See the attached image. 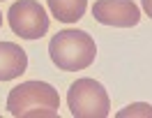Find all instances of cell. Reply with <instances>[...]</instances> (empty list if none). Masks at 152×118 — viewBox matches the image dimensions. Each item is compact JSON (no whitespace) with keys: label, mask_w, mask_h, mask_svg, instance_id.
<instances>
[{"label":"cell","mask_w":152,"mask_h":118,"mask_svg":"<svg viewBox=\"0 0 152 118\" xmlns=\"http://www.w3.org/2000/svg\"><path fill=\"white\" fill-rule=\"evenodd\" d=\"M48 53L58 69L62 72H81L90 67L97 58V44L86 30L65 28L48 42Z\"/></svg>","instance_id":"obj_1"},{"label":"cell","mask_w":152,"mask_h":118,"mask_svg":"<svg viewBox=\"0 0 152 118\" xmlns=\"http://www.w3.org/2000/svg\"><path fill=\"white\" fill-rule=\"evenodd\" d=\"M58 109V90L46 81H23L7 95V111L16 118H56Z\"/></svg>","instance_id":"obj_2"},{"label":"cell","mask_w":152,"mask_h":118,"mask_svg":"<svg viewBox=\"0 0 152 118\" xmlns=\"http://www.w3.org/2000/svg\"><path fill=\"white\" fill-rule=\"evenodd\" d=\"M69 114L74 118H106L111 114V100L106 88L95 79H76L67 93Z\"/></svg>","instance_id":"obj_3"},{"label":"cell","mask_w":152,"mask_h":118,"mask_svg":"<svg viewBox=\"0 0 152 118\" xmlns=\"http://www.w3.org/2000/svg\"><path fill=\"white\" fill-rule=\"evenodd\" d=\"M7 23L14 35L23 39H39L48 32V14L37 0H16L7 12Z\"/></svg>","instance_id":"obj_4"},{"label":"cell","mask_w":152,"mask_h":118,"mask_svg":"<svg viewBox=\"0 0 152 118\" xmlns=\"http://www.w3.org/2000/svg\"><path fill=\"white\" fill-rule=\"evenodd\" d=\"M92 16L104 26L132 28L141 21V10L134 0H97L92 5Z\"/></svg>","instance_id":"obj_5"},{"label":"cell","mask_w":152,"mask_h":118,"mask_svg":"<svg viewBox=\"0 0 152 118\" xmlns=\"http://www.w3.org/2000/svg\"><path fill=\"white\" fill-rule=\"evenodd\" d=\"M28 67V53L14 42H0V81L19 79Z\"/></svg>","instance_id":"obj_6"},{"label":"cell","mask_w":152,"mask_h":118,"mask_svg":"<svg viewBox=\"0 0 152 118\" xmlns=\"http://www.w3.org/2000/svg\"><path fill=\"white\" fill-rule=\"evenodd\" d=\"M51 14L62 23H76L88 10V0H46Z\"/></svg>","instance_id":"obj_7"},{"label":"cell","mask_w":152,"mask_h":118,"mask_svg":"<svg viewBox=\"0 0 152 118\" xmlns=\"http://www.w3.org/2000/svg\"><path fill=\"white\" fill-rule=\"evenodd\" d=\"M115 116H118V118H132V116L152 118V104H143V102H138V104H129V107L120 109Z\"/></svg>","instance_id":"obj_8"},{"label":"cell","mask_w":152,"mask_h":118,"mask_svg":"<svg viewBox=\"0 0 152 118\" xmlns=\"http://www.w3.org/2000/svg\"><path fill=\"white\" fill-rule=\"evenodd\" d=\"M143 12L152 19V0H143Z\"/></svg>","instance_id":"obj_9"},{"label":"cell","mask_w":152,"mask_h":118,"mask_svg":"<svg viewBox=\"0 0 152 118\" xmlns=\"http://www.w3.org/2000/svg\"><path fill=\"white\" fill-rule=\"evenodd\" d=\"M0 26H2V14H0Z\"/></svg>","instance_id":"obj_10"}]
</instances>
